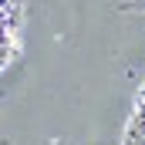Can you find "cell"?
Segmentation results:
<instances>
[{
    "label": "cell",
    "mask_w": 145,
    "mask_h": 145,
    "mask_svg": "<svg viewBox=\"0 0 145 145\" xmlns=\"http://www.w3.org/2000/svg\"><path fill=\"white\" fill-rule=\"evenodd\" d=\"M24 7H27V0H0V74L14 64V57L20 51Z\"/></svg>",
    "instance_id": "6da1fadb"
},
{
    "label": "cell",
    "mask_w": 145,
    "mask_h": 145,
    "mask_svg": "<svg viewBox=\"0 0 145 145\" xmlns=\"http://www.w3.org/2000/svg\"><path fill=\"white\" fill-rule=\"evenodd\" d=\"M142 3H145V0H142Z\"/></svg>",
    "instance_id": "3957f363"
},
{
    "label": "cell",
    "mask_w": 145,
    "mask_h": 145,
    "mask_svg": "<svg viewBox=\"0 0 145 145\" xmlns=\"http://www.w3.org/2000/svg\"><path fill=\"white\" fill-rule=\"evenodd\" d=\"M121 145H145V81L138 88V95H135V105H132V115H128Z\"/></svg>",
    "instance_id": "7a4b0ae2"
}]
</instances>
